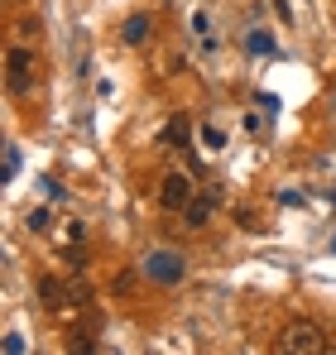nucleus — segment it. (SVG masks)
Listing matches in <instances>:
<instances>
[{
    "label": "nucleus",
    "instance_id": "4",
    "mask_svg": "<svg viewBox=\"0 0 336 355\" xmlns=\"http://www.w3.org/2000/svg\"><path fill=\"white\" fill-rule=\"evenodd\" d=\"M192 197H197V187H192V178H187V173H168L164 182H159V202H164L168 211H183Z\"/></svg>",
    "mask_w": 336,
    "mask_h": 355
},
{
    "label": "nucleus",
    "instance_id": "3",
    "mask_svg": "<svg viewBox=\"0 0 336 355\" xmlns=\"http://www.w3.org/2000/svg\"><path fill=\"white\" fill-rule=\"evenodd\" d=\"M144 274H149V279H159V284H183L187 264H183L173 250H154V254L144 259Z\"/></svg>",
    "mask_w": 336,
    "mask_h": 355
},
{
    "label": "nucleus",
    "instance_id": "8",
    "mask_svg": "<svg viewBox=\"0 0 336 355\" xmlns=\"http://www.w3.org/2000/svg\"><path fill=\"white\" fill-rule=\"evenodd\" d=\"M149 29H154V19H149V15H130V19H125V29H120V39H125L130 49H140V44L149 39Z\"/></svg>",
    "mask_w": 336,
    "mask_h": 355
},
{
    "label": "nucleus",
    "instance_id": "6",
    "mask_svg": "<svg viewBox=\"0 0 336 355\" xmlns=\"http://www.w3.org/2000/svg\"><path fill=\"white\" fill-rule=\"evenodd\" d=\"M212 211H217V197H192V202L183 207V221H187V231H202V226H212Z\"/></svg>",
    "mask_w": 336,
    "mask_h": 355
},
{
    "label": "nucleus",
    "instance_id": "1",
    "mask_svg": "<svg viewBox=\"0 0 336 355\" xmlns=\"http://www.w3.org/2000/svg\"><path fill=\"white\" fill-rule=\"evenodd\" d=\"M5 67H10V92H15V96H24V92L34 87V49L15 44V49L5 53Z\"/></svg>",
    "mask_w": 336,
    "mask_h": 355
},
{
    "label": "nucleus",
    "instance_id": "9",
    "mask_svg": "<svg viewBox=\"0 0 336 355\" xmlns=\"http://www.w3.org/2000/svg\"><path fill=\"white\" fill-rule=\"evenodd\" d=\"M62 259H67V269H72V274H82V269H87V250H72V245H67V254H62Z\"/></svg>",
    "mask_w": 336,
    "mask_h": 355
},
{
    "label": "nucleus",
    "instance_id": "7",
    "mask_svg": "<svg viewBox=\"0 0 336 355\" xmlns=\"http://www.w3.org/2000/svg\"><path fill=\"white\" fill-rule=\"evenodd\" d=\"M159 139H164V149H187V144H192V125H187V116H173Z\"/></svg>",
    "mask_w": 336,
    "mask_h": 355
},
{
    "label": "nucleus",
    "instance_id": "5",
    "mask_svg": "<svg viewBox=\"0 0 336 355\" xmlns=\"http://www.w3.org/2000/svg\"><path fill=\"white\" fill-rule=\"evenodd\" d=\"M39 302H44L49 312H62V307L72 302V288H67L58 274H44V279H39Z\"/></svg>",
    "mask_w": 336,
    "mask_h": 355
},
{
    "label": "nucleus",
    "instance_id": "14",
    "mask_svg": "<svg viewBox=\"0 0 336 355\" xmlns=\"http://www.w3.org/2000/svg\"><path fill=\"white\" fill-rule=\"evenodd\" d=\"M67 346H72V351H92V336H87V331H72V341H67Z\"/></svg>",
    "mask_w": 336,
    "mask_h": 355
},
{
    "label": "nucleus",
    "instance_id": "2",
    "mask_svg": "<svg viewBox=\"0 0 336 355\" xmlns=\"http://www.w3.org/2000/svg\"><path fill=\"white\" fill-rule=\"evenodd\" d=\"M322 346H327V341H322V327H317V322H293V327L279 336V351L312 355V351H322Z\"/></svg>",
    "mask_w": 336,
    "mask_h": 355
},
{
    "label": "nucleus",
    "instance_id": "11",
    "mask_svg": "<svg viewBox=\"0 0 336 355\" xmlns=\"http://www.w3.org/2000/svg\"><path fill=\"white\" fill-rule=\"evenodd\" d=\"M29 231H49V207H34L29 211Z\"/></svg>",
    "mask_w": 336,
    "mask_h": 355
},
{
    "label": "nucleus",
    "instance_id": "13",
    "mask_svg": "<svg viewBox=\"0 0 336 355\" xmlns=\"http://www.w3.org/2000/svg\"><path fill=\"white\" fill-rule=\"evenodd\" d=\"M250 49H255V53H260V49L269 53V49H274V39H269V34H250Z\"/></svg>",
    "mask_w": 336,
    "mask_h": 355
},
{
    "label": "nucleus",
    "instance_id": "12",
    "mask_svg": "<svg viewBox=\"0 0 336 355\" xmlns=\"http://www.w3.org/2000/svg\"><path fill=\"white\" fill-rule=\"evenodd\" d=\"M115 293H120V297L135 293V274H115Z\"/></svg>",
    "mask_w": 336,
    "mask_h": 355
},
{
    "label": "nucleus",
    "instance_id": "10",
    "mask_svg": "<svg viewBox=\"0 0 336 355\" xmlns=\"http://www.w3.org/2000/svg\"><path fill=\"white\" fill-rule=\"evenodd\" d=\"M202 139H207V149H226V135L217 125H202Z\"/></svg>",
    "mask_w": 336,
    "mask_h": 355
}]
</instances>
